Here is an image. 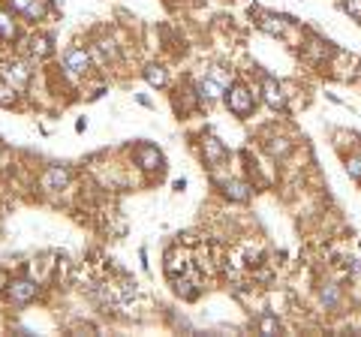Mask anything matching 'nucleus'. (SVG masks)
I'll list each match as a JSON object with an SVG mask.
<instances>
[{"mask_svg": "<svg viewBox=\"0 0 361 337\" xmlns=\"http://www.w3.org/2000/svg\"><path fill=\"white\" fill-rule=\"evenodd\" d=\"M226 106H229L235 118H247V115H253V109H256V97L247 85L235 82V85H229V94H226Z\"/></svg>", "mask_w": 361, "mask_h": 337, "instance_id": "f257e3e1", "label": "nucleus"}, {"mask_svg": "<svg viewBox=\"0 0 361 337\" xmlns=\"http://www.w3.org/2000/svg\"><path fill=\"white\" fill-rule=\"evenodd\" d=\"M226 85H229V75L223 73V66H211V73L199 82L196 94L199 99H220L226 94Z\"/></svg>", "mask_w": 361, "mask_h": 337, "instance_id": "f03ea898", "label": "nucleus"}, {"mask_svg": "<svg viewBox=\"0 0 361 337\" xmlns=\"http://www.w3.org/2000/svg\"><path fill=\"white\" fill-rule=\"evenodd\" d=\"M37 295H39V286L33 283V280H13V283H6V298L13 301L16 307L30 305Z\"/></svg>", "mask_w": 361, "mask_h": 337, "instance_id": "7ed1b4c3", "label": "nucleus"}, {"mask_svg": "<svg viewBox=\"0 0 361 337\" xmlns=\"http://www.w3.org/2000/svg\"><path fill=\"white\" fill-rule=\"evenodd\" d=\"M63 66H66V73H70V75H87V70H90V51L82 49V46L66 49Z\"/></svg>", "mask_w": 361, "mask_h": 337, "instance_id": "20e7f679", "label": "nucleus"}, {"mask_svg": "<svg viewBox=\"0 0 361 337\" xmlns=\"http://www.w3.org/2000/svg\"><path fill=\"white\" fill-rule=\"evenodd\" d=\"M262 99H265V103H268L271 109L283 111V109H286V94H283V85H280L277 78L265 75V78H262Z\"/></svg>", "mask_w": 361, "mask_h": 337, "instance_id": "39448f33", "label": "nucleus"}, {"mask_svg": "<svg viewBox=\"0 0 361 337\" xmlns=\"http://www.w3.org/2000/svg\"><path fill=\"white\" fill-rule=\"evenodd\" d=\"M39 184H42V190H49V193H54V190H63L66 184H70V168H66V166H49L42 172Z\"/></svg>", "mask_w": 361, "mask_h": 337, "instance_id": "423d86ee", "label": "nucleus"}, {"mask_svg": "<svg viewBox=\"0 0 361 337\" xmlns=\"http://www.w3.org/2000/svg\"><path fill=\"white\" fill-rule=\"evenodd\" d=\"M135 166L145 168V172H157V168H163V154L154 148V145H139L135 148Z\"/></svg>", "mask_w": 361, "mask_h": 337, "instance_id": "0eeeda50", "label": "nucleus"}, {"mask_svg": "<svg viewBox=\"0 0 361 337\" xmlns=\"http://www.w3.org/2000/svg\"><path fill=\"white\" fill-rule=\"evenodd\" d=\"M9 9L27 16L30 21H39L45 13H49V0H9Z\"/></svg>", "mask_w": 361, "mask_h": 337, "instance_id": "6e6552de", "label": "nucleus"}, {"mask_svg": "<svg viewBox=\"0 0 361 337\" xmlns=\"http://www.w3.org/2000/svg\"><path fill=\"white\" fill-rule=\"evenodd\" d=\"M0 75H4V82H9L13 87H18V91L30 82V70H27V63H21V61L4 63V70H0Z\"/></svg>", "mask_w": 361, "mask_h": 337, "instance_id": "1a4fd4ad", "label": "nucleus"}, {"mask_svg": "<svg viewBox=\"0 0 361 337\" xmlns=\"http://www.w3.org/2000/svg\"><path fill=\"white\" fill-rule=\"evenodd\" d=\"M256 25L265 33H271V37H283L286 33V18L271 16V13H259V9H256Z\"/></svg>", "mask_w": 361, "mask_h": 337, "instance_id": "9d476101", "label": "nucleus"}, {"mask_svg": "<svg viewBox=\"0 0 361 337\" xmlns=\"http://www.w3.org/2000/svg\"><path fill=\"white\" fill-rule=\"evenodd\" d=\"M202 151H205V160L211 163V166H220L226 157H229V151H226V145L220 142V139H214V136H208L205 142H202Z\"/></svg>", "mask_w": 361, "mask_h": 337, "instance_id": "9b49d317", "label": "nucleus"}, {"mask_svg": "<svg viewBox=\"0 0 361 337\" xmlns=\"http://www.w3.org/2000/svg\"><path fill=\"white\" fill-rule=\"evenodd\" d=\"M27 46H30V58L33 61H42V58H49V54H51V37L37 33V37L27 39Z\"/></svg>", "mask_w": 361, "mask_h": 337, "instance_id": "f8f14e48", "label": "nucleus"}, {"mask_svg": "<svg viewBox=\"0 0 361 337\" xmlns=\"http://www.w3.org/2000/svg\"><path fill=\"white\" fill-rule=\"evenodd\" d=\"M223 193L235 199V202H247L250 199V184H244V181H226L223 184Z\"/></svg>", "mask_w": 361, "mask_h": 337, "instance_id": "ddd939ff", "label": "nucleus"}, {"mask_svg": "<svg viewBox=\"0 0 361 337\" xmlns=\"http://www.w3.org/2000/svg\"><path fill=\"white\" fill-rule=\"evenodd\" d=\"M256 325H259V334H277L280 331V319L274 317V313H262Z\"/></svg>", "mask_w": 361, "mask_h": 337, "instance_id": "4468645a", "label": "nucleus"}, {"mask_svg": "<svg viewBox=\"0 0 361 337\" xmlns=\"http://www.w3.org/2000/svg\"><path fill=\"white\" fill-rule=\"evenodd\" d=\"M145 78H148V85L163 87L166 85V70L163 66H157V63H151V66H145Z\"/></svg>", "mask_w": 361, "mask_h": 337, "instance_id": "2eb2a0df", "label": "nucleus"}, {"mask_svg": "<svg viewBox=\"0 0 361 337\" xmlns=\"http://www.w3.org/2000/svg\"><path fill=\"white\" fill-rule=\"evenodd\" d=\"M16 21L9 13H0V39H16Z\"/></svg>", "mask_w": 361, "mask_h": 337, "instance_id": "dca6fc26", "label": "nucleus"}, {"mask_svg": "<svg viewBox=\"0 0 361 337\" xmlns=\"http://www.w3.org/2000/svg\"><path fill=\"white\" fill-rule=\"evenodd\" d=\"M322 305L325 307H337V305H341V289H337L334 283H325V289H322Z\"/></svg>", "mask_w": 361, "mask_h": 337, "instance_id": "f3484780", "label": "nucleus"}, {"mask_svg": "<svg viewBox=\"0 0 361 337\" xmlns=\"http://www.w3.org/2000/svg\"><path fill=\"white\" fill-rule=\"evenodd\" d=\"M193 286H196L193 280H184V277L175 280V292H178L180 298H196V295H199V289H193Z\"/></svg>", "mask_w": 361, "mask_h": 337, "instance_id": "a211bd4d", "label": "nucleus"}, {"mask_svg": "<svg viewBox=\"0 0 361 337\" xmlns=\"http://www.w3.org/2000/svg\"><path fill=\"white\" fill-rule=\"evenodd\" d=\"M16 91H18V87H13V85H9V82H4V85H0V106H13L16 103Z\"/></svg>", "mask_w": 361, "mask_h": 337, "instance_id": "6ab92c4d", "label": "nucleus"}, {"mask_svg": "<svg viewBox=\"0 0 361 337\" xmlns=\"http://www.w3.org/2000/svg\"><path fill=\"white\" fill-rule=\"evenodd\" d=\"M346 172L355 178V181H361V157H349L346 160Z\"/></svg>", "mask_w": 361, "mask_h": 337, "instance_id": "aec40b11", "label": "nucleus"}, {"mask_svg": "<svg viewBox=\"0 0 361 337\" xmlns=\"http://www.w3.org/2000/svg\"><path fill=\"white\" fill-rule=\"evenodd\" d=\"M343 9L349 16H353L355 21H361V0H343Z\"/></svg>", "mask_w": 361, "mask_h": 337, "instance_id": "412c9836", "label": "nucleus"}, {"mask_svg": "<svg viewBox=\"0 0 361 337\" xmlns=\"http://www.w3.org/2000/svg\"><path fill=\"white\" fill-rule=\"evenodd\" d=\"M277 145H271V154H274V157H283L286 151H289V142L286 139H274Z\"/></svg>", "mask_w": 361, "mask_h": 337, "instance_id": "4be33fe9", "label": "nucleus"}, {"mask_svg": "<svg viewBox=\"0 0 361 337\" xmlns=\"http://www.w3.org/2000/svg\"><path fill=\"white\" fill-rule=\"evenodd\" d=\"M349 274H353V277H361V259H349Z\"/></svg>", "mask_w": 361, "mask_h": 337, "instance_id": "5701e85b", "label": "nucleus"}]
</instances>
